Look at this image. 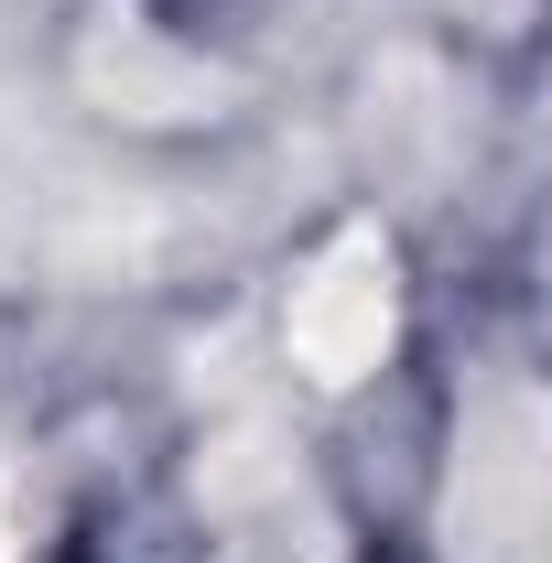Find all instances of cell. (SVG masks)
I'll use <instances>...</instances> for the list:
<instances>
[{
  "instance_id": "cell-1",
  "label": "cell",
  "mask_w": 552,
  "mask_h": 563,
  "mask_svg": "<svg viewBox=\"0 0 552 563\" xmlns=\"http://www.w3.org/2000/svg\"><path fill=\"white\" fill-rule=\"evenodd\" d=\"M542 509H552L542 390L531 379H498V390L466 401V433H455L444 542H455V563H542Z\"/></svg>"
},
{
  "instance_id": "cell-2",
  "label": "cell",
  "mask_w": 552,
  "mask_h": 563,
  "mask_svg": "<svg viewBox=\"0 0 552 563\" xmlns=\"http://www.w3.org/2000/svg\"><path fill=\"white\" fill-rule=\"evenodd\" d=\"M379 347H390V250H379V228H346L292 282V368L336 390L357 368H379Z\"/></svg>"
},
{
  "instance_id": "cell-3",
  "label": "cell",
  "mask_w": 552,
  "mask_h": 563,
  "mask_svg": "<svg viewBox=\"0 0 552 563\" xmlns=\"http://www.w3.org/2000/svg\"><path fill=\"white\" fill-rule=\"evenodd\" d=\"M98 76H109L131 109H152V120H185V109H207V98H217V76H207V66H185V55H152L141 33L98 44Z\"/></svg>"
}]
</instances>
